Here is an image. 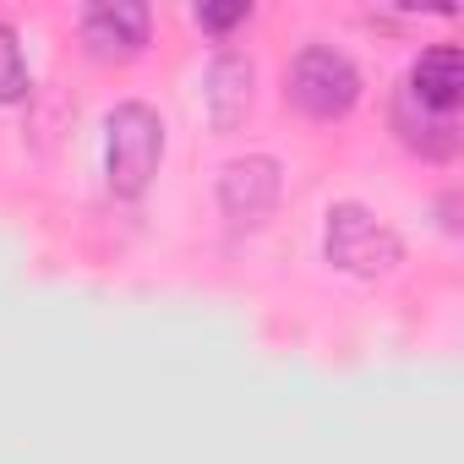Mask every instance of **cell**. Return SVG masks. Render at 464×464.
<instances>
[{"label": "cell", "instance_id": "obj_1", "mask_svg": "<svg viewBox=\"0 0 464 464\" xmlns=\"http://www.w3.org/2000/svg\"><path fill=\"white\" fill-rule=\"evenodd\" d=\"M164 164V115L142 99H121L104 115V186L121 202L148 197Z\"/></svg>", "mask_w": 464, "mask_h": 464}, {"label": "cell", "instance_id": "obj_2", "mask_svg": "<svg viewBox=\"0 0 464 464\" xmlns=\"http://www.w3.org/2000/svg\"><path fill=\"white\" fill-rule=\"evenodd\" d=\"M323 257L350 279H388L404 263V241L388 218H377L366 202H334L323 224Z\"/></svg>", "mask_w": 464, "mask_h": 464}, {"label": "cell", "instance_id": "obj_3", "mask_svg": "<svg viewBox=\"0 0 464 464\" xmlns=\"http://www.w3.org/2000/svg\"><path fill=\"white\" fill-rule=\"evenodd\" d=\"M361 66L334 44H301L285 72V99L306 121H344L361 104Z\"/></svg>", "mask_w": 464, "mask_h": 464}, {"label": "cell", "instance_id": "obj_4", "mask_svg": "<svg viewBox=\"0 0 464 464\" xmlns=\"http://www.w3.org/2000/svg\"><path fill=\"white\" fill-rule=\"evenodd\" d=\"M218 213L229 218V229H257L274 218L279 197H285V164L274 153H246L229 159L218 169Z\"/></svg>", "mask_w": 464, "mask_h": 464}, {"label": "cell", "instance_id": "obj_5", "mask_svg": "<svg viewBox=\"0 0 464 464\" xmlns=\"http://www.w3.org/2000/svg\"><path fill=\"white\" fill-rule=\"evenodd\" d=\"M77 34H82V50L93 61H110V66H126L148 50L153 39V12L142 0H93L77 17Z\"/></svg>", "mask_w": 464, "mask_h": 464}, {"label": "cell", "instance_id": "obj_6", "mask_svg": "<svg viewBox=\"0 0 464 464\" xmlns=\"http://www.w3.org/2000/svg\"><path fill=\"white\" fill-rule=\"evenodd\" d=\"M399 104L420 110V115H437V121H459V104H464V50L459 44H431L410 61L399 93Z\"/></svg>", "mask_w": 464, "mask_h": 464}, {"label": "cell", "instance_id": "obj_7", "mask_svg": "<svg viewBox=\"0 0 464 464\" xmlns=\"http://www.w3.org/2000/svg\"><path fill=\"white\" fill-rule=\"evenodd\" d=\"M252 82H257L252 55H241V50H213V61L202 72V110H208V126L213 131H236L252 115Z\"/></svg>", "mask_w": 464, "mask_h": 464}, {"label": "cell", "instance_id": "obj_8", "mask_svg": "<svg viewBox=\"0 0 464 464\" xmlns=\"http://www.w3.org/2000/svg\"><path fill=\"white\" fill-rule=\"evenodd\" d=\"M393 131H399V142H404L410 153H420V159H431V164L459 159V142H464L459 121L420 115V110H410V104H399V99H393Z\"/></svg>", "mask_w": 464, "mask_h": 464}, {"label": "cell", "instance_id": "obj_9", "mask_svg": "<svg viewBox=\"0 0 464 464\" xmlns=\"http://www.w3.org/2000/svg\"><path fill=\"white\" fill-rule=\"evenodd\" d=\"M34 93V77H28V55H23V39L12 23H0V110H17L28 104Z\"/></svg>", "mask_w": 464, "mask_h": 464}, {"label": "cell", "instance_id": "obj_10", "mask_svg": "<svg viewBox=\"0 0 464 464\" xmlns=\"http://www.w3.org/2000/svg\"><path fill=\"white\" fill-rule=\"evenodd\" d=\"M191 23L202 28V34H213V39H224L229 28H241V23H252V0H197L191 6Z\"/></svg>", "mask_w": 464, "mask_h": 464}]
</instances>
